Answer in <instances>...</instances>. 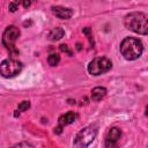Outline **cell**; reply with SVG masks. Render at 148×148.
Returning <instances> with one entry per match:
<instances>
[{
	"label": "cell",
	"instance_id": "9c48e42d",
	"mask_svg": "<svg viewBox=\"0 0 148 148\" xmlns=\"http://www.w3.org/2000/svg\"><path fill=\"white\" fill-rule=\"evenodd\" d=\"M75 119H76V113H74L72 111L71 112H67V113H65V114H62V116L59 117V125L64 127L66 125H69V124L74 123Z\"/></svg>",
	"mask_w": 148,
	"mask_h": 148
},
{
	"label": "cell",
	"instance_id": "ba28073f",
	"mask_svg": "<svg viewBox=\"0 0 148 148\" xmlns=\"http://www.w3.org/2000/svg\"><path fill=\"white\" fill-rule=\"evenodd\" d=\"M51 9H52V13L58 18H61V20H68L73 15V10L71 8H66V7H61V6H53Z\"/></svg>",
	"mask_w": 148,
	"mask_h": 148
},
{
	"label": "cell",
	"instance_id": "52a82bcc",
	"mask_svg": "<svg viewBox=\"0 0 148 148\" xmlns=\"http://www.w3.org/2000/svg\"><path fill=\"white\" fill-rule=\"evenodd\" d=\"M121 138V131L118 127H112L109 130L105 138V148H118V141Z\"/></svg>",
	"mask_w": 148,
	"mask_h": 148
},
{
	"label": "cell",
	"instance_id": "ac0fdd59",
	"mask_svg": "<svg viewBox=\"0 0 148 148\" xmlns=\"http://www.w3.org/2000/svg\"><path fill=\"white\" fill-rule=\"evenodd\" d=\"M30 3H31L30 1H23V6H24L25 8H27V7H29V6H30Z\"/></svg>",
	"mask_w": 148,
	"mask_h": 148
},
{
	"label": "cell",
	"instance_id": "8fae6325",
	"mask_svg": "<svg viewBox=\"0 0 148 148\" xmlns=\"http://www.w3.org/2000/svg\"><path fill=\"white\" fill-rule=\"evenodd\" d=\"M64 35H65L64 29L60 28V27H57V28H54V29H52V30L50 31L49 38H50L51 40H59L60 38L64 37Z\"/></svg>",
	"mask_w": 148,
	"mask_h": 148
},
{
	"label": "cell",
	"instance_id": "7c38bea8",
	"mask_svg": "<svg viewBox=\"0 0 148 148\" xmlns=\"http://www.w3.org/2000/svg\"><path fill=\"white\" fill-rule=\"evenodd\" d=\"M60 61V56L57 54V53H52L47 57V62L50 66H57Z\"/></svg>",
	"mask_w": 148,
	"mask_h": 148
},
{
	"label": "cell",
	"instance_id": "3957f363",
	"mask_svg": "<svg viewBox=\"0 0 148 148\" xmlns=\"http://www.w3.org/2000/svg\"><path fill=\"white\" fill-rule=\"evenodd\" d=\"M97 127L96 126H87L82 128L75 136L73 142V148H87L96 138Z\"/></svg>",
	"mask_w": 148,
	"mask_h": 148
},
{
	"label": "cell",
	"instance_id": "5b68a950",
	"mask_svg": "<svg viewBox=\"0 0 148 148\" xmlns=\"http://www.w3.org/2000/svg\"><path fill=\"white\" fill-rule=\"evenodd\" d=\"M22 71V64L13 58L0 62V75L3 77H14Z\"/></svg>",
	"mask_w": 148,
	"mask_h": 148
},
{
	"label": "cell",
	"instance_id": "e0dca14e",
	"mask_svg": "<svg viewBox=\"0 0 148 148\" xmlns=\"http://www.w3.org/2000/svg\"><path fill=\"white\" fill-rule=\"evenodd\" d=\"M61 132H62V126H60V125H59L58 127H56V128H54V133H57V134H60Z\"/></svg>",
	"mask_w": 148,
	"mask_h": 148
},
{
	"label": "cell",
	"instance_id": "6da1fadb",
	"mask_svg": "<svg viewBox=\"0 0 148 148\" xmlns=\"http://www.w3.org/2000/svg\"><path fill=\"white\" fill-rule=\"evenodd\" d=\"M124 24L126 29L140 34V35H147L148 32V23H147V16L146 14L141 12H133L125 16Z\"/></svg>",
	"mask_w": 148,
	"mask_h": 148
},
{
	"label": "cell",
	"instance_id": "30bf717a",
	"mask_svg": "<svg viewBox=\"0 0 148 148\" xmlns=\"http://www.w3.org/2000/svg\"><path fill=\"white\" fill-rule=\"evenodd\" d=\"M106 95V89L104 87H95L91 90V99L95 102L101 101L102 98H104Z\"/></svg>",
	"mask_w": 148,
	"mask_h": 148
},
{
	"label": "cell",
	"instance_id": "9a60e30c",
	"mask_svg": "<svg viewBox=\"0 0 148 148\" xmlns=\"http://www.w3.org/2000/svg\"><path fill=\"white\" fill-rule=\"evenodd\" d=\"M8 8H9V10H10L12 13L16 12V9L18 8V1H12V2H9Z\"/></svg>",
	"mask_w": 148,
	"mask_h": 148
},
{
	"label": "cell",
	"instance_id": "2e32d148",
	"mask_svg": "<svg viewBox=\"0 0 148 148\" xmlns=\"http://www.w3.org/2000/svg\"><path fill=\"white\" fill-rule=\"evenodd\" d=\"M59 49H60V51L61 52H65V53H67L68 56H72L73 53H72V51L68 49V46L66 45V44H61L60 46H59Z\"/></svg>",
	"mask_w": 148,
	"mask_h": 148
},
{
	"label": "cell",
	"instance_id": "7a4b0ae2",
	"mask_svg": "<svg viewBox=\"0 0 148 148\" xmlns=\"http://www.w3.org/2000/svg\"><path fill=\"white\" fill-rule=\"evenodd\" d=\"M120 52L126 60H135L143 52L142 42L134 37H126L120 43Z\"/></svg>",
	"mask_w": 148,
	"mask_h": 148
},
{
	"label": "cell",
	"instance_id": "277c9868",
	"mask_svg": "<svg viewBox=\"0 0 148 148\" xmlns=\"http://www.w3.org/2000/svg\"><path fill=\"white\" fill-rule=\"evenodd\" d=\"M111 67H112L111 60H109L105 57H97V58H94L89 62L88 72H89V74L97 76V75H101V74L109 72L111 69Z\"/></svg>",
	"mask_w": 148,
	"mask_h": 148
},
{
	"label": "cell",
	"instance_id": "8992f818",
	"mask_svg": "<svg viewBox=\"0 0 148 148\" xmlns=\"http://www.w3.org/2000/svg\"><path fill=\"white\" fill-rule=\"evenodd\" d=\"M20 37V29L15 25H9L6 28L2 35V44L6 46V49L9 50V52L17 53V50L15 49V43Z\"/></svg>",
	"mask_w": 148,
	"mask_h": 148
},
{
	"label": "cell",
	"instance_id": "4fadbf2b",
	"mask_svg": "<svg viewBox=\"0 0 148 148\" xmlns=\"http://www.w3.org/2000/svg\"><path fill=\"white\" fill-rule=\"evenodd\" d=\"M29 108H30V102H29V101H23V102H21V103L18 104L17 111L23 112V111H27Z\"/></svg>",
	"mask_w": 148,
	"mask_h": 148
},
{
	"label": "cell",
	"instance_id": "5bb4252c",
	"mask_svg": "<svg viewBox=\"0 0 148 148\" xmlns=\"http://www.w3.org/2000/svg\"><path fill=\"white\" fill-rule=\"evenodd\" d=\"M10 148H35V147L31 146L28 142H20V143H17V145H15V146H13Z\"/></svg>",
	"mask_w": 148,
	"mask_h": 148
}]
</instances>
